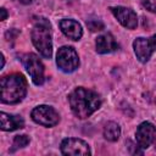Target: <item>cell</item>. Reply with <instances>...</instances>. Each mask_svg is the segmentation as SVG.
Masks as SVG:
<instances>
[{
    "instance_id": "3",
    "label": "cell",
    "mask_w": 156,
    "mask_h": 156,
    "mask_svg": "<svg viewBox=\"0 0 156 156\" xmlns=\"http://www.w3.org/2000/svg\"><path fill=\"white\" fill-rule=\"evenodd\" d=\"M32 43L39 54L50 58L52 55V40H51V26L46 18H38L30 33Z\"/></svg>"
},
{
    "instance_id": "10",
    "label": "cell",
    "mask_w": 156,
    "mask_h": 156,
    "mask_svg": "<svg viewBox=\"0 0 156 156\" xmlns=\"http://www.w3.org/2000/svg\"><path fill=\"white\" fill-rule=\"evenodd\" d=\"M133 49H134V54H135L136 58L143 63L147 62L150 60L152 52L155 51L150 40L146 38H143V37L136 38L133 41Z\"/></svg>"
},
{
    "instance_id": "19",
    "label": "cell",
    "mask_w": 156,
    "mask_h": 156,
    "mask_svg": "<svg viewBox=\"0 0 156 156\" xmlns=\"http://www.w3.org/2000/svg\"><path fill=\"white\" fill-rule=\"evenodd\" d=\"M149 40H150V43H151V45H152L154 50H156V34H154L152 37H150V38H149Z\"/></svg>"
},
{
    "instance_id": "6",
    "label": "cell",
    "mask_w": 156,
    "mask_h": 156,
    "mask_svg": "<svg viewBox=\"0 0 156 156\" xmlns=\"http://www.w3.org/2000/svg\"><path fill=\"white\" fill-rule=\"evenodd\" d=\"M30 117L35 123L43 127H54L60 121V115L57 111L49 105H39L34 107L30 112Z\"/></svg>"
},
{
    "instance_id": "9",
    "label": "cell",
    "mask_w": 156,
    "mask_h": 156,
    "mask_svg": "<svg viewBox=\"0 0 156 156\" xmlns=\"http://www.w3.org/2000/svg\"><path fill=\"white\" fill-rule=\"evenodd\" d=\"M156 128L152 123L150 122H143L138 126L136 132H135V140L136 145L140 149H147L154 140Z\"/></svg>"
},
{
    "instance_id": "1",
    "label": "cell",
    "mask_w": 156,
    "mask_h": 156,
    "mask_svg": "<svg viewBox=\"0 0 156 156\" xmlns=\"http://www.w3.org/2000/svg\"><path fill=\"white\" fill-rule=\"evenodd\" d=\"M68 101L73 115L80 119L91 116L100 106L101 98L94 90L78 87L68 95Z\"/></svg>"
},
{
    "instance_id": "18",
    "label": "cell",
    "mask_w": 156,
    "mask_h": 156,
    "mask_svg": "<svg viewBox=\"0 0 156 156\" xmlns=\"http://www.w3.org/2000/svg\"><path fill=\"white\" fill-rule=\"evenodd\" d=\"M0 12H1V17H0V20H1V21H5V20L7 18V12H6V9L1 7V9H0Z\"/></svg>"
},
{
    "instance_id": "4",
    "label": "cell",
    "mask_w": 156,
    "mask_h": 156,
    "mask_svg": "<svg viewBox=\"0 0 156 156\" xmlns=\"http://www.w3.org/2000/svg\"><path fill=\"white\" fill-rule=\"evenodd\" d=\"M56 65L62 72H74L79 66V56L76 49L72 46H61L56 54Z\"/></svg>"
},
{
    "instance_id": "11",
    "label": "cell",
    "mask_w": 156,
    "mask_h": 156,
    "mask_svg": "<svg viewBox=\"0 0 156 156\" xmlns=\"http://www.w3.org/2000/svg\"><path fill=\"white\" fill-rule=\"evenodd\" d=\"M61 32L72 40H79L83 35V29L80 23H78L76 20L72 18H63L58 23Z\"/></svg>"
},
{
    "instance_id": "15",
    "label": "cell",
    "mask_w": 156,
    "mask_h": 156,
    "mask_svg": "<svg viewBox=\"0 0 156 156\" xmlns=\"http://www.w3.org/2000/svg\"><path fill=\"white\" fill-rule=\"evenodd\" d=\"M29 138L27 136V135H16L15 138H13V143H12V147H11V152H13V151H16L17 149H21V147H24V146H27L28 144H29Z\"/></svg>"
},
{
    "instance_id": "20",
    "label": "cell",
    "mask_w": 156,
    "mask_h": 156,
    "mask_svg": "<svg viewBox=\"0 0 156 156\" xmlns=\"http://www.w3.org/2000/svg\"><path fill=\"white\" fill-rule=\"evenodd\" d=\"M16 1H18V2H21V4H24V5H27V4H30V2H32V0H16Z\"/></svg>"
},
{
    "instance_id": "22",
    "label": "cell",
    "mask_w": 156,
    "mask_h": 156,
    "mask_svg": "<svg viewBox=\"0 0 156 156\" xmlns=\"http://www.w3.org/2000/svg\"><path fill=\"white\" fill-rule=\"evenodd\" d=\"M152 144H154V146L156 147V132H155V135H154V140H152Z\"/></svg>"
},
{
    "instance_id": "17",
    "label": "cell",
    "mask_w": 156,
    "mask_h": 156,
    "mask_svg": "<svg viewBox=\"0 0 156 156\" xmlns=\"http://www.w3.org/2000/svg\"><path fill=\"white\" fill-rule=\"evenodd\" d=\"M141 4L147 11L156 13V0H141Z\"/></svg>"
},
{
    "instance_id": "14",
    "label": "cell",
    "mask_w": 156,
    "mask_h": 156,
    "mask_svg": "<svg viewBox=\"0 0 156 156\" xmlns=\"http://www.w3.org/2000/svg\"><path fill=\"white\" fill-rule=\"evenodd\" d=\"M104 136L108 141H117L121 136V127L116 122H107L104 127Z\"/></svg>"
},
{
    "instance_id": "7",
    "label": "cell",
    "mask_w": 156,
    "mask_h": 156,
    "mask_svg": "<svg viewBox=\"0 0 156 156\" xmlns=\"http://www.w3.org/2000/svg\"><path fill=\"white\" fill-rule=\"evenodd\" d=\"M61 152L63 155H90V147L88 143L78 138H66L61 141Z\"/></svg>"
},
{
    "instance_id": "8",
    "label": "cell",
    "mask_w": 156,
    "mask_h": 156,
    "mask_svg": "<svg viewBox=\"0 0 156 156\" xmlns=\"http://www.w3.org/2000/svg\"><path fill=\"white\" fill-rule=\"evenodd\" d=\"M111 12L113 13L115 18L127 29H134L138 26V16L136 13L129 9V7H124V6H113L110 7Z\"/></svg>"
},
{
    "instance_id": "12",
    "label": "cell",
    "mask_w": 156,
    "mask_h": 156,
    "mask_svg": "<svg viewBox=\"0 0 156 156\" xmlns=\"http://www.w3.org/2000/svg\"><path fill=\"white\" fill-rule=\"evenodd\" d=\"M95 48L98 54H110L118 49V44L111 33H104L96 38Z\"/></svg>"
},
{
    "instance_id": "5",
    "label": "cell",
    "mask_w": 156,
    "mask_h": 156,
    "mask_svg": "<svg viewBox=\"0 0 156 156\" xmlns=\"http://www.w3.org/2000/svg\"><path fill=\"white\" fill-rule=\"evenodd\" d=\"M22 65L30 76L33 83L35 85H41L45 80V74H44V65L40 61L39 56H37L33 52L26 54L22 56Z\"/></svg>"
},
{
    "instance_id": "21",
    "label": "cell",
    "mask_w": 156,
    "mask_h": 156,
    "mask_svg": "<svg viewBox=\"0 0 156 156\" xmlns=\"http://www.w3.org/2000/svg\"><path fill=\"white\" fill-rule=\"evenodd\" d=\"M4 65H5V58H4V55L1 54V68L4 67Z\"/></svg>"
},
{
    "instance_id": "16",
    "label": "cell",
    "mask_w": 156,
    "mask_h": 156,
    "mask_svg": "<svg viewBox=\"0 0 156 156\" xmlns=\"http://www.w3.org/2000/svg\"><path fill=\"white\" fill-rule=\"evenodd\" d=\"M87 26L91 32H98L104 29V23L100 20H89L87 21Z\"/></svg>"
},
{
    "instance_id": "2",
    "label": "cell",
    "mask_w": 156,
    "mask_h": 156,
    "mask_svg": "<svg viewBox=\"0 0 156 156\" xmlns=\"http://www.w3.org/2000/svg\"><path fill=\"white\" fill-rule=\"evenodd\" d=\"M27 80L21 73L4 76L0 80V100L4 104L15 105L21 102L27 94Z\"/></svg>"
},
{
    "instance_id": "13",
    "label": "cell",
    "mask_w": 156,
    "mask_h": 156,
    "mask_svg": "<svg viewBox=\"0 0 156 156\" xmlns=\"http://www.w3.org/2000/svg\"><path fill=\"white\" fill-rule=\"evenodd\" d=\"M24 127V121L21 116L10 115L6 112L0 113V128L5 132H12Z\"/></svg>"
}]
</instances>
